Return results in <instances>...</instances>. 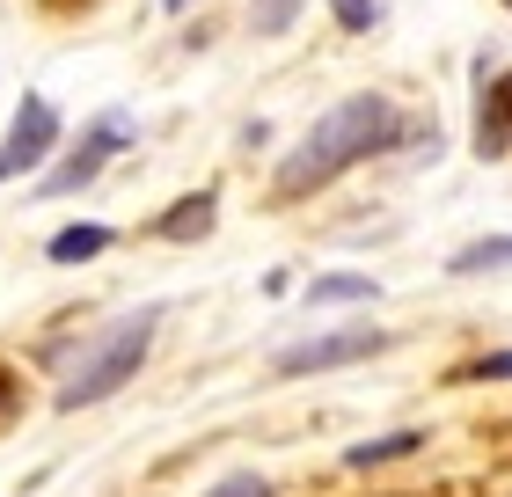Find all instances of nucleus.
<instances>
[{
    "instance_id": "17",
    "label": "nucleus",
    "mask_w": 512,
    "mask_h": 497,
    "mask_svg": "<svg viewBox=\"0 0 512 497\" xmlns=\"http://www.w3.org/2000/svg\"><path fill=\"white\" fill-rule=\"evenodd\" d=\"M198 8V0H161V15H191Z\"/></svg>"
},
{
    "instance_id": "5",
    "label": "nucleus",
    "mask_w": 512,
    "mask_h": 497,
    "mask_svg": "<svg viewBox=\"0 0 512 497\" xmlns=\"http://www.w3.org/2000/svg\"><path fill=\"white\" fill-rule=\"evenodd\" d=\"M59 139H66V117H59V103L30 88V96L15 103L8 132H0V183H15V176H30V169H52Z\"/></svg>"
},
{
    "instance_id": "7",
    "label": "nucleus",
    "mask_w": 512,
    "mask_h": 497,
    "mask_svg": "<svg viewBox=\"0 0 512 497\" xmlns=\"http://www.w3.org/2000/svg\"><path fill=\"white\" fill-rule=\"evenodd\" d=\"M213 227H220V191H213V183H205V191H183V198H169L154 212V242H176V249L205 242Z\"/></svg>"
},
{
    "instance_id": "10",
    "label": "nucleus",
    "mask_w": 512,
    "mask_h": 497,
    "mask_svg": "<svg viewBox=\"0 0 512 497\" xmlns=\"http://www.w3.org/2000/svg\"><path fill=\"white\" fill-rule=\"evenodd\" d=\"M359 300H381V278H366V271H322V278H308V307H359Z\"/></svg>"
},
{
    "instance_id": "11",
    "label": "nucleus",
    "mask_w": 512,
    "mask_h": 497,
    "mask_svg": "<svg viewBox=\"0 0 512 497\" xmlns=\"http://www.w3.org/2000/svg\"><path fill=\"white\" fill-rule=\"evenodd\" d=\"M483 271H512V234H483V242L447 256V278H483Z\"/></svg>"
},
{
    "instance_id": "1",
    "label": "nucleus",
    "mask_w": 512,
    "mask_h": 497,
    "mask_svg": "<svg viewBox=\"0 0 512 497\" xmlns=\"http://www.w3.org/2000/svg\"><path fill=\"white\" fill-rule=\"evenodd\" d=\"M403 139H417V117H403V110L381 96V88H352V96H337L308 132L293 139L286 154H278V169H271V198H278V205H293V198L322 191V183L352 176L359 161H374V154H388V147H403Z\"/></svg>"
},
{
    "instance_id": "14",
    "label": "nucleus",
    "mask_w": 512,
    "mask_h": 497,
    "mask_svg": "<svg viewBox=\"0 0 512 497\" xmlns=\"http://www.w3.org/2000/svg\"><path fill=\"white\" fill-rule=\"evenodd\" d=\"M454 381H512V351H483V359L454 366Z\"/></svg>"
},
{
    "instance_id": "2",
    "label": "nucleus",
    "mask_w": 512,
    "mask_h": 497,
    "mask_svg": "<svg viewBox=\"0 0 512 497\" xmlns=\"http://www.w3.org/2000/svg\"><path fill=\"white\" fill-rule=\"evenodd\" d=\"M154 329H161V307H132V315L103 322L96 337L81 344V359H66L52 410H59V417H74V410H96V402H110V395H118L132 373H139V366H147Z\"/></svg>"
},
{
    "instance_id": "16",
    "label": "nucleus",
    "mask_w": 512,
    "mask_h": 497,
    "mask_svg": "<svg viewBox=\"0 0 512 497\" xmlns=\"http://www.w3.org/2000/svg\"><path fill=\"white\" fill-rule=\"evenodd\" d=\"M15 402H22V381H15V373H8V366H0V424H8V417H15Z\"/></svg>"
},
{
    "instance_id": "13",
    "label": "nucleus",
    "mask_w": 512,
    "mask_h": 497,
    "mask_svg": "<svg viewBox=\"0 0 512 497\" xmlns=\"http://www.w3.org/2000/svg\"><path fill=\"white\" fill-rule=\"evenodd\" d=\"M330 15H337L344 37H366V30L381 22V0H330Z\"/></svg>"
},
{
    "instance_id": "4",
    "label": "nucleus",
    "mask_w": 512,
    "mask_h": 497,
    "mask_svg": "<svg viewBox=\"0 0 512 497\" xmlns=\"http://www.w3.org/2000/svg\"><path fill=\"white\" fill-rule=\"evenodd\" d=\"M381 351H395V329L381 322H344V329H322V337H300L271 359L278 381H308V373H344L359 359H381Z\"/></svg>"
},
{
    "instance_id": "8",
    "label": "nucleus",
    "mask_w": 512,
    "mask_h": 497,
    "mask_svg": "<svg viewBox=\"0 0 512 497\" xmlns=\"http://www.w3.org/2000/svg\"><path fill=\"white\" fill-rule=\"evenodd\" d=\"M417 446H425V432H381V439H359V446H344V468L352 476H374V468H395V461H410Z\"/></svg>"
},
{
    "instance_id": "15",
    "label": "nucleus",
    "mask_w": 512,
    "mask_h": 497,
    "mask_svg": "<svg viewBox=\"0 0 512 497\" xmlns=\"http://www.w3.org/2000/svg\"><path fill=\"white\" fill-rule=\"evenodd\" d=\"M205 497H271V476H256V468H242V476H220Z\"/></svg>"
},
{
    "instance_id": "3",
    "label": "nucleus",
    "mask_w": 512,
    "mask_h": 497,
    "mask_svg": "<svg viewBox=\"0 0 512 497\" xmlns=\"http://www.w3.org/2000/svg\"><path fill=\"white\" fill-rule=\"evenodd\" d=\"M139 139V117L118 103V110H103V117H88L81 125V139L66 154H52V169H44V183H37V198H74V191H88L110 161H118L125 147Z\"/></svg>"
},
{
    "instance_id": "12",
    "label": "nucleus",
    "mask_w": 512,
    "mask_h": 497,
    "mask_svg": "<svg viewBox=\"0 0 512 497\" xmlns=\"http://www.w3.org/2000/svg\"><path fill=\"white\" fill-rule=\"evenodd\" d=\"M300 15H308V0H256V8H249V30H256V37H286Z\"/></svg>"
},
{
    "instance_id": "18",
    "label": "nucleus",
    "mask_w": 512,
    "mask_h": 497,
    "mask_svg": "<svg viewBox=\"0 0 512 497\" xmlns=\"http://www.w3.org/2000/svg\"><path fill=\"white\" fill-rule=\"evenodd\" d=\"M505 8H512V0H505Z\"/></svg>"
},
{
    "instance_id": "9",
    "label": "nucleus",
    "mask_w": 512,
    "mask_h": 497,
    "mask_svg": "<svg viewBox=\"0 0 512 497\" xmlns=\"http://www.w3.org/2000/svg\"><path fill=\"white\" fill-rule=\"evenodd\" d=\"M110 242H118V227H103V220H74V227H59L52 242H44V256H52V264H96Z\"/></svg>"
},
{
    "instance_id": "6",
    "label": "nucleus",
    "mask_w": 512,
    "mask_h": 497,
    "mask_svg": "<svg viewBox=\"0 0 512 497\" xmlns=\"http://www.w3.org/2000/svg\"><path fill=\"white\" fill-rule=\"evenodd\" d=\"M469 147L483 161L512 154V66L498 52H476V132H469Z\"/></svg>"
}]
</instances>
